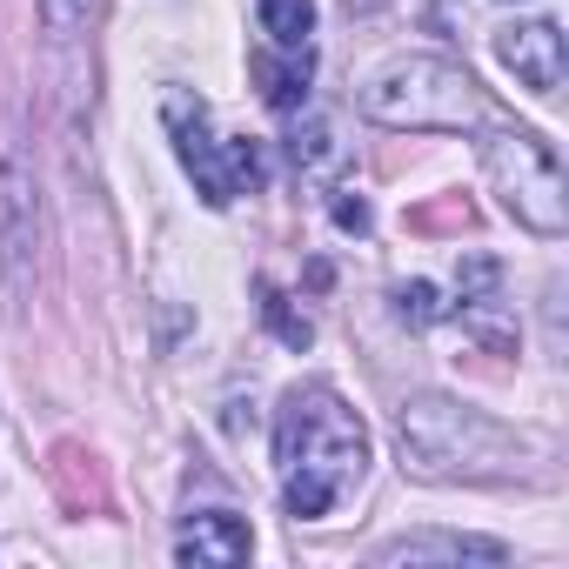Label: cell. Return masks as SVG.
I'll return each mask as SVG.
<instances>
[{"instance_id": "14", "label": "cell", "mask_w": 569, "mask_h": 569, "mask_svg": "<svg viewBox=\"0 0 569 569\" xmlns=\"http://www.w3.org/2000/svg\"><path fill=\"white\" fill-rule=\"evenodd\" d=\"M101 14V0H41V28L48 34H81Z\"/></svg>"}, {"instance_id": "8", "label": "cell", "mask_w": 569, "mask_h": 569, "mask_svg": "<svg viewBox=\"0 0 569 569\" xmlns=\"http://www.w3.org/2000/svg\"><path fill=\"white\" fill-rule=\"evenodd\" d=\"M509 549L502 542H482V536H396L376 549V562H502Z\"/></svg>"}, {"instance_id": "12", "label": "cell", "mask_w": 569, "mask_h": 569, "mask_svg": "<svg viewBox=\"0 0 569 569\" xmlns=\"http://www.w3.org/2000/svg\"><path fill=\"white\" fill-rule=\"evenodd\" d=\"M261 316H268V329L281 336V342H289V349H309V316H296L289 309V296H281V289H261Z\"/></svg>"}, {"instance_id": "10", "label": "cell", "mask_w": 569, "mask_h": 569, "mask_svg": "<svg viewBox=\"0 0 569 569\" xmlns=\"http://www.w3.org/2000/svg\"><path fill=\"white\" fill-rule=\"evenodd\" d=\"M261 34L281 54H316L309 48V34H316V0H261Z\"/></svg>"}, {"instance_id": "15", "label": "cell", "mask_w": 569, "mask_h": 569, "mask_svg": "<svg viewBox=\"0 0 569 569\" xmlns=\"http://www.w3.org/2000/svg\"><path fill=\"white\" fill-rule=\"evenodd\" d=\"M336 228L369 234V201H362V194H342V201H336Z\"/></svg>"}, {"instance_id": "13", "label": "cell", "mask_w": 569, "mask_h": 569, "mask_svg": "<svg viewBox=\"0 0 569 569\" xmlns=\"http://www.w3.org/2000/svg\"><path fill=\"white\" fill-rule=\"evenodd\" d=\"M396 316H402V322H416V329H429V322H442V316H449V302L429 289V281H402V289H396Z\"/></svg>"}, {"instance_id": "7", "label": "cell", "mask_w": 569, "mask_h": 569, "mask_svg": "<svg viewBox=\"0 0 569 569\" xmlns=\"http://www.w3.org/2000/svg\"><path fill=\"white\" fill-rule=\"evenodd\" d=\"M248 549H254V536H248V522L228 516V509L188 516L181 536H174V562H194V569H234V562H248Z\"/></svg>"}, {"instance_id": "9", "label": "cell", "mask_w": 569, "mask_h": 569, "mask_svg": "<svg viewBox=\"0 0 569 569\" xmlns=\"http://www.w3.org/2000/svg\"><path fill=\"white\" fill-rule=\"evenodd\" d=\"M309 68H316V54H254V74H261V101L268 108H302V94H309Z\"/></svg>"}, {"instance_id": "4", "label": "cell", "mask_w": 569, "mask_h": 569, "mask_svg": "<svg viewBox=\"0 0 569 569\" xmlns=\"http://www.w3.org/2000/svg\"><path fill=\"white\" fill-rule=\"evenodd\" d=\"M482 174L489 188L502 194V208L529 228V234H562L569 228V181H562V161L542 134L529 128H502L482 141Z\"/></svg>"}, {"instance_id": "11", "label": "cell", "mask_w": 569, "mask_h": 569, "mask_svg": "<svg viewBox=\"0 0 569 569\" xmlns=\"http://www.w3.org/2000/svg\"><path fill=\"white\" fill-rule=\"evenodd\" d=\"M289 154H296V168H302V174H329V168L342 161V148H336V134H329L322 121H302V128H296V141H289Z\"/></svg>"}, {"instance_id": "6", "label": "cell", "mask_w": 569, "mask_h": 569, "mask_svg": "<svg viewBox=\"0 0 569 569\" xmlns=\"http://www.w3.org/2000/svg\"><path fill=\"white\" fill-rule=\"evenodd\" d=\"M496 54H502V68H509L529 94H556V88H562V28H549V21H516V28L496 34Z\"/></svg>"}, {"instance_id": "3", "label": "cell", "mask_w": 569, "mask_h": 569, "mask_svg": "<svg viewBox=\"0 0 569 569\" xmlns=\"http://www.w3.org/2000/svg\"><path fill=\"white\" fill-rule=\"evenodd\" d=\"M362 114L382 128H436V134H462L482 121V94L476 81L442 61V54H396L389 68H376L362 81Z\"/></svg>"}, {"instance_id": "5", "label": "cell", "mask_w": 569, "mask_h": 569, "mask_svg": "<svg viewBox=\"0 0 569 569\" xmlns=\"http://www.w3.org/2000/svg\"><path fill=\"white\" fill-rule=\"evenodd\" d=\"M161 121H168V141H174V154H181V168L194 174V188H201L208 208H228L241 188L261 181L254 141H214V134H208V108H201L194 94L174 88V94L161 101Z\"/></svg>"}, {"instance_id": "2", "label": "cell", "mask_w": 569, "mask_h": 569, "mask_svg": "<svg viewBox=\"0 0 569 569\" xmlns=\"http://www.w3.org/2000/svg\"><path fill=\"white\" fill-rule=\"evenodd\" d=\"M402 462L422 482H496L516 469V442L482 409H462L449 396H416L402 402Z\"/></svg>"}, {"instance_id": "1", "label": "cell", "mask_w": 569, "mask_h": 569, "mask_svg": "<svg viewBox=\"0 0 569 569\" xmlns=\"http://www.w3.org/2000/svg\"><path fill=\"white\" fill-rule=\"evenodd\" d=\"M274 469L281 509L296 522H322L369 476V429L329 382H296L274 409Z\"/></svg>"}, {"instance_id": "16", "label": "cell", "mask_w": 569, "mask_h": 569, "mask_svg": "<svg viewBox=\"0 0 569 569\" xmlns=\"http://www.w3.org/2000/svg\"><path fill=\"white\" fill-rule=\"evenodd\" d=\"M349 8H362V14H369V8H382V0H349Z\"/></svg>"}]
</instances>
